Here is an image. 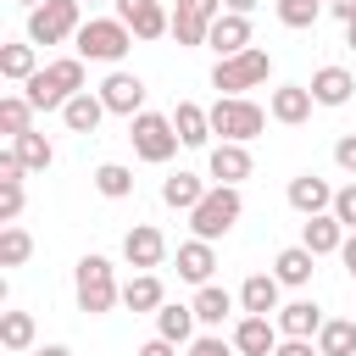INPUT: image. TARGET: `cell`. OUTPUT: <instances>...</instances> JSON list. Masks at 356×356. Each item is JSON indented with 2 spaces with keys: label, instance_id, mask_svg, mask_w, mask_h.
I'll use <instances>...</instances> for the list:
<instances>
[{
  "label": "cell",
  "instance_id": "cell-1",
  "mask_svg": "<svg viewBox=\"0 0 356 356\" xmlns=\"http://www.w3.org/2000/svg\"><path fill=\"white\" fill-rule=\"evenodd\" d=\"M83 89V56H61V61H44L28 83H22V95L33 100V111H61L72 95Z\"/></svg>",
  "mask_w": 356,
  "mask_h": 356
},
{
  "label": "cell",
  "instance_id": "cell-2",
  "mask_svg": "<svg viewBox=\"0 0 356 356\" xmlns=\"http://www.w3.org/2000/svg\"><path fill=\"white\" fill-rule=\"evenodd\" d=\"M72 295H78V312H89V317H106L117 300H122V284H117V267L106 261V256H78V267H72Z\"/></svg>",
  "mask_w": 356,
  "mask_h": 356
},
{
  "label": "cell",
  "instance_id": "cell-3",
  "mask_svg": "<svg viewBox=\"0 0 356 356\" xmlns=\"http://www.w3.org/2000/svg\"><path fill=\"white\" fill-rule=\"evenodd\" d=\"M72 50H78L83 61H106V67H117V61L134 50V28H128L122 17H83Z\"/></svg>",
  "mask_w": 356,
  "mask_h": 356
},
{
  "label": "cell",
  "instance_id": "cell-4",
  "mask_svg": "<svg viewBox=\"0 0 356 356\" xmlns=\"http://www.w3.org/2000/svg\"><path fill=\"white\" fill-rule=\"evenodd\" d=\"M239 217H245V195H239V184H211V189H206V200L189 211V228H195L200 239H211V245H217Z\"/></svg>",
  "mask_w": 356,
  "mask_h": 356
},
{
  "label": "cell",
  "instance_id": "cell-5",
  "mask_svg": "<svg viewBox=\"0 0 356 356\" xmlns=\"http://www.w3.org/2000/svg\"><path fill=\"white\" fill-rule=\"evenodd\" d=\"M211 111V134H222V139H234V145H250L261 128H267V117L273 111H261L250 95H217V106H206Z\"/></svg>",
  "mask_w": 356,
  "mask_h": 356
},
{
  "label": "cell",
  "instance_id": "cell-6",
  "mask_svg": "<svg viewBox=\"0 0 356 356\" xmlns=\"http://www.w3.org/2000/svg\"><path fill=\"white\" fill-rule=\"evenodd\" d=\"M128 139H134V156L139 161H150V167H167L172 156H178V128H172V117H161V111H139V117H128Z\"/></svg>",
  "mask_w": 356,
  "mask_h": 356
},
{
  "label": "cell",
  "instance_id": "cell-7",
  "mask_svg": "<svg viewBox=\"0 0 356 356\" xmlns=\"http://www.w3.org/2000/svg\"><path fill=\"white\" fill-rule=\"evenodd\" d=\"M267 72H273V56L250 44V50L222 56V61L211 67V89H217V95H250V89H261V83H267Z\"/></svg>",
  "mask_w": 356,
  "mask_h": 356
},
{
  "label": "cell",
  "instance_id": "cell-8",
  "mask_svg": "<svg viewBox=\"0 0 356 356\" xmlns=\"http://www.w3.org/2000/svg\"><path fill=\"white\" fill-rule=\"evenodd\" d=\"M83 28V0H44L28 11V44H61L78 39Z\"/></svg>",
  "mask_w": 356,
  "mask_h": 356
},
{
  "label": "cell",
  "instance_id": "cell-9",
  "mask_svg": "<svg viewBox=\"0 0 356 356\" xmlns=\"http://www.w3.org/2000/svg\"><path fill=\"white\" fill-rule=\"evenodd\" d=\"M161 256H167V234H161L156 222H134V228L122 234V261H128L134 273H156Z\"/></svg>",
  "mask_w": 356,
  "mask_h": 356
},
{
  "label": "cell",
  "instance_id": "cell-10",
  "mask_svg": "<svg viewBox=\"0 0 356 356\" xmlns=\"http://www.w3.org/2000/svg\"><path fill=\"white\" fill-rule=\"evenodd\" d=\"M100 100H106V111H111V117H139V111H145V78H139V72L111 67V72H106V83H100Z\"/></svg>",
  "mask_w": 356,
  "mask_h": 356
},
{
  "label": "cell",
  "instance_id": "cell-11",
  "mask_svg": "<svg viewBox=\"0 0 356 356\" xmlns=\"http://www.w3.org/2000/svg\"><path fill=\"white\" fill-rule=\"evenodd\" d=\"M256 172V161H250V145H234V139H222V145H211L206 150V178L211 184H245Z\"/></svg>",
  "mask_w": 356,
  "mask_h": 356
},
{
  "label": "cell",
  "instance_id": "cell-12",
  "mask_svg": "<svg viewBox=\"0 0 356 356\" xmlns=\"http://www.w3.org/2000/svg\"><path fill=\"white\" fill-rule=\"evenodd\" d=\"M228 339H234V350H239V356H273L284 334H278V323H273V317L245 312V317L234 323V334H228Z\"/></svg>",
  "mask_w": 356,
  "mask_h": 356
},
{
  "label": "cell",
  "instance_id": "cell-13",
  "mask_svg": "<svg viewBox=\"0 0 356 356\" xmlns=\"http://www.w3.org/2000/svg\"><path fill=\"white\" fill-rule=\"evenodd\" d=\"M117 17L134 28V39H161V33H172V11H161V0H117Z\"/></svg>",
  "mask_w": 356,
  "mask_h": 356
},
{
  "label": "cell",
  "instance_id": "cell-14",
  "mask_svg": "<svg viewBox=\"0 0 356 356\" xmlns=\"http://www.w3.org/2000/svg\"><path fill=\"white\" fill-rule=\"evenodd\" d=\"M312 89L306 83H278L273 95H267V111H273V122H284V128H300L306 117H312Z\"/></svg>",
  "mask_w": 356,
  "mask_h": 356
},
{
  "label": "cell",
  "instance_id": "cell-15",
  "mask_svg": "<svg viewBox=\"0 0 356 356\" xmlns=\"http://www.w3.org/2000/svg\"><path fill=\"white\" fill-rule=\"evenodd\" d=\"M345 234H350V228H345L334 211H317V217H306V222H300V245H306L312 256H339Z\"/></svg>",
  "mask_w": 356,
  "mask_h": 356
},
{
  "label": "cell",
  "instance_id": "cell-16",
  "mask_svg": "<svg viewBox=\"0 0 356 356\" xmlns=\"http://www.w3.org/2000/svg\"><path fill=\"white\" fill-rule=\"evenodd\" d=\"M273 323H278V334H289V339H317V328H323L328 317H323L317 300H284V306L273 312Z\"/></svg>",
  "mask_w": 356,
  "mask_h": 356
},
{
  "label": "cell",
  "instance_id": "cell-17",
  "mask_svg": "<svg viewBox=\"0 0 356 356\" xmlns=\"http://www.w3.org/2000/svg\"><path fill=\"white\" fill-rule=\"evenodd\" d=\"M206 50H217V61H222V56H239V50H250V17H239V11H222V17L211 22V33H206Z\"/></svg>",
  "mask_w": 356,
  "mask_h": 356
},
{
  "label": "cell",
  "instance_id": "cell-18",
  "mask_svg": "<svg viewBox=\"0 0 356 356\" xmlns=\"http://www.w3.org/2000/svg\"><path fill=\"white\" fill-rule=\"evenodd\" d=\"M211 273H217V250H211V239H200V234L184 239V245H178V278L200 289V284H211Z\"/></svg>",
  "mask_w": 356,
  "mask_h": 356
},
{
  "label": "cell",
  "instance_id": "cell-19",
  "mask_svg": "<svg viewBox=\"0 0 356 356\" xmlns=\"http://www.w3.org/2000/svg\"><path fill=\"white\" fill-rule=\"evenodd\" d=\"M289 206H295L300 217L334 211V189H328V178H317V172H300V178H289Z\"/></svg>",
  "mask_w": 356,
  "mask_h": 356
},
{
  "label": "cell",
  "instance_id": "cell-20",
  "mask_svg": "<svg viewBox=\"0 0 356 356\" xmlns=\"http://www.w3.org/2000/svg\"><path fill=\"white\" fill-rule=\"evenodd\" d=\"M278 273H250L245 284H239V312H256V317H273L284 300H278Z\"/></svg>",
  "mask_w": 356,
  "mask_h": 356
},
{
  "label": "cell",
  "instance_id": "cell-21",
  "mask_svg": "<svg viewBox=\"0 0 356 356\" xmlns=\"http://www.w3.org/2000/svg\"><path fill=\"white\" fill-rule=\"evenodd\" d=\"M306 89H312V100H317V106H350V95H356V78H350L345 67H317Z\"/></svg>",
  "mask_w": 356,
  "mask_h": 356
},
{
  "label": "cell",
  "instance_id": "cell-22",
  "mask_svg": "<svg viewBox=\"0 0 356 356\" xmlns=\"http://www.w3.org/2000/svg\"><path fill=\"white\" fill-rule=\"evenodd\" d=\"M172 128H178V139H184L189 150H206V145H211V111L195 106V100H178V106H172Z\"/></svg>",
  "mask_w": 356,
  "mask_h": 356
},
{
  "label": "cell",
  "instance_id": "cell-23",
  "mask_svg": "<svg viewBox=\"0 0 356 356\" xmlns=\"http://www.w3.org/2000/svg\"><path fill=\"white\" fill-rule=\"evenodd\" d=\"M206 189H211V184H206L200 172H184V167L161 178V200H167L172 211H195V206L206 200Z\"/></svg>",
  "mask_w": 356,
  "mask_h": 356
},
{
  "label": "cell",
  "instance_id": "cell-24",
  "mask_svg": "<svg viewBox=\"0 0 356 356\" xmlns=\"http://www.w3.org/2000/svg\"><path fill=\"white\" fill-rule=\"evenodd\" d=\"M273 273H278V284H284V289H306V284H312V273H317V256H312L306 245H284V250L273 256Z\"/></svg>",
  "mask_w": 356,
  "mask_h": 356
},
{
  "label": "cell",
  "instance_id": "cell-25",
  "mask_svg": "<svg viewBox=\"0 0 356 356\" xmlns=\"http://www.w3.org/2000/svg\"><path fill=\"white\" fill-rule=\"evenodd\" d=\"M189 306H195V317H200V328H222V323L234 317V306H239V295H228L222 284H200Z\"/></svg>",
  "mask_w": 356,
  "mask_h": 356
},
{
  "label": "cell",
  "instance_id": "cell-26",
  "mask_svg": "<svg viewBox=\"0 0 356 356\" xmlns=\"http://www.w3.org/2000/svg\"><path fill=\"white\" fill-rule=\"evenodd\" d=\"M100 117H106V100H100V89H78V95L61 106V122H67L72 134H95V128H100Z\"/></svg>",
  "mask_w": 356,
  "mask_h": 356
},
{
  "label": "cell",
  "instance_id": "cell-27",
  "mask_svg": "<svg viewBox=\"0 0 356 356\" xmlns=\"http://www.w3.org/2000/svg\"><path fill=\"white\" fill-rule=\"evenodd\" d=\"M195 306H184V300H161V312H156V334L161 339H172V345H189L195 339Z\"/></svg>",
  "mask_w": 356,
  "mask_h": 356
},
{
  "label": "cell",
  "instance_id": "cell-28",
  "mask_svg": "<svg viewBox=\"0 0 356 356\" xmlns=\"http://www.w3.org/2000/svg\"><path fill=\"white\" fill-rule=\"evenodd\" d=\"M161 300H167V289H161L156 273H134V278L122 284V306H128V312H150V317H156Z\"/></svg>",
  "mask_w": 356,
  "mask_h": 356
},
{
  "label": "cell",
  "instance_id": "cell-29",
  "mask_svg": "<svg viewBox=\"0 0 356 356\" xmlns=\"http://www.w3.org/2000/svg\"><path fill=\"white\" fill-rule=\"evenodd\" d=\"M39 72V44H0V78L6 83H28Z\"/></svg>",
  "mask_w": 356,
  "mask_h": 356
},
{
  "label": "cell",
  "instance_id": "cell-30",
  "mask_svg": "<svg viewBox=\"0 0 356 356\" xmlns=\"http://www.w3.org/2000/svg\"><path fill=\"white\" fill-rule=\"evenodd\" d=\"M317 350L323 356H356V317H328L317 328Z\"/></svg>",
  "mask_w": 356,
  "mask_h": 356
},
{
  "label": "cell",
  "instance_id": "cell-31",
  "mask_svg": "<svg viewBox=\"0 0 356 356\" xmlns=\"http://www.w3.org/2000/svg\"><path fill=\"white\" fill-rule=\"evenodd\" d=\"M11 150L22 156V167H28V172H44V167L56 161V145H50V139H44L39 128H28V134H17V139H11Z\"/></svg>",
  "mask_w": 356,
  "mask_h": 356
},
{
  "label": "cell",
  "instance_id": "cell-32",
  "mask_svg": "<svg viewBox=\"0 0 356 356\" xmlns=\"http://www.w3.org/2000/svg\"><path fill=\"white\" fill-rule=\"evenodd\" d=\"M28 128H33V100H28V95H0V134L17 139V134H28Z\"/></svg>",
  "mask_w": 356,
  "mask_h": 356
},
{
  "label": "cell",
  "instance_id": "cell-33",
  "mask_svg": "<svg viewBox=\"0 0 356 356\" xmlns=\"http://www.w3.org/2000/svg\"><path fill=\"white\" fill-rule=\"evenodd\" d=\"M95 189H100L106 200H128V195H134V172H128L122 161H100V167H95Z\"/></svg>",
  "mask_w": 356,
  "mask_h": 356
},
{
  "label": "cell",
  "instance_id": "cell-34",
  "mask_svg": "<svg viewBox=\"0 0 356 356\" xmlns=\"http://www.w3.org/2000/svg\"><path fill=\"white\" fill-rule=\"evenodd\" d=\"M33 312H0V345L6 350H28L33 345Z\"/></svg>",
  "mask_w": 356,
  "mask_h": 356
},
{
  "label": "cell",
  "instance_id": "cell-35",
  "mask_svg": "<svg viewBox=\"0 0 356 356\" xmlns=\"http://www.w3.org/2000/svg\"><path fill=\"white\" fill-rule=\"evenodd\" d=\"M28 256H33V234L17 228V222H6L0 228V267H22Z\"/></svg>",
  "mask_w": 356,
  "mask_h": 356
},
{
  "label": "cell",
  "instance_id": "cell-36",
  "mask_svg": "<svg viewBox=\"0 0 356 356\" xmlns=\"http://www.w3.org/2000/svg\"><path fill=\"white\" fill-rule=\"evenodd\" d=\"M323 0H278V22L284 28H317Z\"/></svg>",
  "mask_w": 356,
  "mask_h": 356
},
{
  "label": "cell",
  "instance_id": "cell-37",
  "mask_svg": "<svg viewBox=\"0 0 356 356\" xmlns=\"http://www.w3.org/2000/svg\"><path fill=\"white\" fill-rule=\"evenodd\" d=\"M184 356H239V350H234V339H222V334H200V339L184 345Z\"/></svg>",
  "mask_w": 356,
  "mask_h": 356
},
{
  "label": "cell",
  "instance_id": "cell-38",
  "mask_svg": "<svg viewBox=\"0 0 356 356\" xmlns=\"http://www.w3.org/2000/svg\"><path fill=\"white\" fill-rule=\"evenodd\" d=\"M22 200H28L22 184H0V222H17L22 217Z\"/></svg>",
  "mask_w": 356,
  "mask_h": 356
},
{
  "label": "cell",
  "instance_id": "cell-39",
  "mask_svg": "<svg viewBox=\"0 0 356 356\" xmlns=\"http://www.w3.org/2000/svg\"><path fill=\"white\" fill-rule=\"evenodd\" d=\"M334 217L356 234V184H345V189H334Z\"/></svg>",
  "mask_w": 356,
  "mask_h": 356
},
{
  "label": "cell",
  "instance_id": "cell-40",
  "mask_svg": "<svg viewBox=\"0 0 356 356\" xmlns=\"http://www.w3.org/2000/svg\"><path fill=\"white\" fill-rule=\"evenodd\" d=\"M334 167L356 178V134H339V139H334Z\"/></svg>",
  "mask_w": 356,
  "mask_h": 356
},
{
  "label": "cell",
  "instance_id": "cell-41",
  "mask_svg": "<svg viewBox=\"0 0 356 356\" xmlns=\"http://www.w3.org/2000/svg\"><path fill=\"white\" fill-rule=\"evenodd\" d=\"M273 356H323V350H317V339H289V334H284Z\"/></svg>",
  "mask_w": 356,
  "mask_h": 356
},
{
  "label": "cell",
  "instance_id": "cell-42",
  "mask_svg": "<svg viewBox=\"0 0 356 356\" xmlns=\"http://www.w3.org/2000/svg\"><path fill=\"white\" fill-rule=\"evenodd\" d=\"M134 356H178V345H172V339H161V334H156V339H145V345H139V350H134Z\"/></svg>",
  "mask_w": 356,
  "mask_h": 356
},
{
  "label": "cell",
  "instance_id": "cell-43",
  "mask_svg": "<svg viewBox=\"0 0 356 356\" xmlns=\"http://www.w3.org/2000/svg\"><path fill=\"white\" fill-rule=\"evenodd\" d=\"M339 261H345V273H350V284H356V234H345V245H339Z\"/></svg>",
  "mask_w": 356,
  "mask_h": 356
},
{
  "label": "cell",
  "instance_id": "cell-44",
  "mask_svg": "<svg viewBox=\"0 0 356 356\" xmlns=\"http://www.w3.org/2000/svg\"><path fill=\"white\" fill-rule=\"evenodd\" d=\"M334 17L339 22H356V0H334Z\"/></svg>",
  "mask_w": 356,
  "mask_h": 356
},
{
  "label": "cell",
  "instance_id": "cell-45",
  "mask_svg": "<svg viewBox=\"0 0 356 356\" xmlns=\"http://www.w3.org/2000/svg\"><path fill=\"white\" fill-rule=\"evenodd\" d=\"M256 6H261V0H222V11H239V17H250Z\"/></svg>",
  "mask_w": 356,
  "mask_h": 356
},
{
  "label": "cell",
  "instance_id": "cell-46",
  "mask_svg": "<svg viewBox=\"0 0 356 356\" xmlns=\"http://www.w3.org/2000/svg\"><path fill=\"white\" fill-rule=\"evenodd\" d=\"M33 356H72V350H67V345H39Z\"/></svg>",
  "mask_w": 356,
  "mask_h": 356
},
{
  "label": "cell",
  "instance_id": "cell-47",
  "mask_svg": "<svg viewBox=\"0 0 356 356\" xmlns=\"http://www.w3.org/2000/svg\"><path fill=\"white\" fill-rule=\"evenodd\" d=\"M345 44H350V50H356V22H345Z\"/></svg>",
  "mask_w": 356,
  "mask_h": 356
},
{
  "label": "cell",
  "instance_id": "cell-48",
  "mask_svg": "<svg viewBox=\"0 0 356 356\" xmlns=\"http://www.w3.org/2000/svg\"><path fill=\"white\" fill-rule=\"evenodd\" d=\"M17 6H22V11H33V6H44V0H17Z\"/></svg>",
  "mask_w": 356,
  "mask_h": 356
},
{
  "label": "cell",
  "instance_id": "cell-49",
  "mask_svg": "<svg viewBox=\"0 0 356 356\" xmlns=\"http://www.w3.org/2000/svg\"><path fill=\"white\" fill-rule=\"evenodd\" d=\"M89 6H95V0H89Z\"/></svg>",
  "mask_w": 356,
  "mask_h": 356
}]
</instances>
